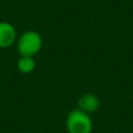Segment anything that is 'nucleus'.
<instances>
[{"mask_svg":"<svg viewBox=\"0 0 133 133\" xmlns=\"http://www.w3.org/2000/svg\"><path fill=\"white\" fill-rule=\"evenodd\" d=\"M15 44H16V51H18V54L20 56L34 57L42 49L43 40H42V36L39 32L30 29V30H26L20 36H18Z\"/></svg>","mask_w":133,"mask_h":133,"instance_id":"obj_1","label":"nucleus"},{"mask_svg":"<svg viewBox=\"0 0 133 133\" xmlns=\"http://www.w3.org/2000/svg\"><path fill=\"white\" fill-rule=\"evenodd\" d=\"M65 127L68 133H91L94 123L90 115L79 109H74L66 115Z\"/></svg>","mask_w":133,"mask_h":133,"instance_id":"obj_2","label":"nucleus"},{"mask_svg":"<svg viewBox=\"0 0 133 133\" xmlns=\"http://www.w3.org/2000/svg\"><path fill=\"white\" fill-rule=\"evenodd\" d=\"M18 40L16 29L8 21H0V48L7 49Z\"/></svg>","mask_w":133,"mask_h":133,"instance_id":"obj_3","label":"nucleus"},{"mask_svg":"<svg viewBox=\"0 0 133 133\" xmlns=\"http://www.w3.org/2000/svg\"><path fill=\"white\" fill-rule=\"evenodd\" d=\"M99 106H101V99L98 98L97 95L92 94V92H87V94L82 95L77 103V109H79L81 111L88 113V115H91V113L98 111Z\"/></svg>","mask_w":133,"mask_h":133,"instance_id":"obj_4","label":"nucleus"},{"mask_svg":"<svg viewBox=\"0 0 133 133\" xmlns=\"http://www.w3.org/2000/svg\"><path fill=\"white\" fill-rule=\"evenodd\" d=\"M35 66H36V62L34 57H29V56H20L16 62V68L22 74L33 72L35 70Z\"/></svg>","mask_w":133,"mask_h":133,"instance_id":"obj_5","label":"nucleus"},{"mask_svg":"<svg viewBox=\"0 0 133 133\" xmlns=\"http://www.w3.org/2000/svg\"><path fill=\"white\" fill-rule=\"evenodd\" d=\"M25 133H35V132H25Z\"/></svg>","mask_w":133,"mask_h":133,"instance_id":"obj_6","label":"nucleus"}]
</instances>
